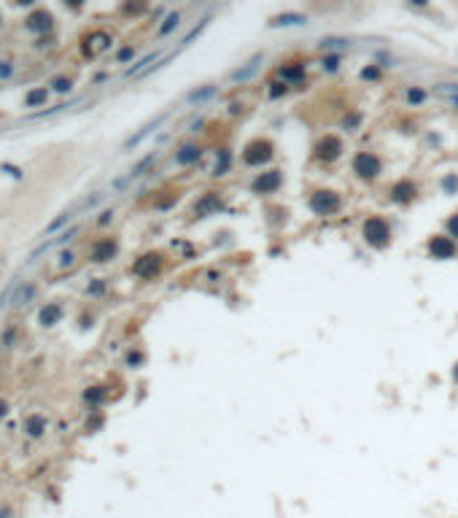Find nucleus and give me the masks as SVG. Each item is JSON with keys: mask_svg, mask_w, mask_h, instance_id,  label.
Instances as JSON below:
<instances>
[{"mask_svg": "<svg viewBox=\"0 0 458 518\" xmlns=\"http://www.w3.org/2000/svg\"><path fill=\"white\" fill-rule=\"evenodd\" d=\"M364 240L375 248H385L391 243V227L383 216H369L364 222Z\"/></svg>", "mask_w": 458, "mask_h": 518, "instance_id": "obj_1", "label": "nucleus"}, {"mask_svg": "<svg viewBox=\"0 0 458 518\" xmlns=\"http://www.w3.org/2000/svg\"><path fill=\"white\" fill-rule=\"evenodd\" d=\"M310 208H313V214H318V216H332V214H337V211L343 208V200H340V194L332 192V189H318V192L310 194Z\"/></svg>", "mask_w": 458, "mask_h": 518, "instance_id": "obj_2", "label": "nucleus"}, {"mask_svg": "<svg viewBox=\"0 0 458 518\" xmlns=\"http://www.w3.org/2000/svg\"><path fill=\"white\" fill-rule=\"evenodd\" d=\"M270 160H273V143L267 138H256L243 148V162L248 168H259V165H265Z\"/></svg>", "mask_w": 458, "mask_h": 518, "instance_id": "obj_3", "label": "nucleus"}, {"mask_svg": "<svg viewBox=\"0 0 458 518\" xmlns=\"http://www.w3.org/2000/svg\"><path fill=\"white\" fill-rule=\"evenodd\" d=\"M380 170H383V165H380L377 160V154H372V151H359L353 157V173L359 178H364V181H372V178H377L380 176Z\"/></svg>", "mask_w": 458, "mask_h": 518, "instance_id": "obj_4", "label": "nucleus"}, {"mask_svg": "<svg viewBox=\"0 0 458 518\" xmlns=\"http://www.w3.org/2000/svg\"><path fill=\"white\" fill-rule=\"evenodd\" d=\"M281 184H283V176H281V170H267V173H259V176L251 181V189L256 194H273L281 189Z\"/></svg>", "mask_w": 458, "mask_h": 518, "instance_id": "obj_5", "label": "nucleus"}, {"mask_svg": "<svg viewBox=\"0 0 458 518\" xmlns=\"http://www.w3.org/2000/svg\"><path fill=\"white\" fill-rule=\"evenodd\" d=\"M340 154H343V140H340L337 135H326L318 140V146H315V160H321V162H335L340 160Z\"/></svg>", "mask_w": 458, "mask_h": 518, "instance_id": "obj_6", "label": "nucleus"}, {"mask_svg": "<svg viewBox=\"0 0 458 518\" xmlns=\"http://www.w3.org/2000/svg\"><path fill=\"white\" fill-rule=\"evenodd\" d=\"M429 251L434 259H453L455 256V240L450 235H434L429 240Z\"/></svg>", "mask_w": 458, "mask_h": 518, "instance_id": "obj_7", "label": "nucleus"}, {"mask_svg": "<svg viewBox=\"0 0 458 518\" xmlns=\"http://www.w3.org/2000/svg\"><path fill=\"white\" fill-rule=\"evenodd\" d=\"M216 211H221V197L216 192H208V194H203V197L197 200V205H194V216L205 219V216L216 214Z\"/></svg>", "mask_w": 458, "mask_h": 518, "instance_id": "obj_8", "label": "nucleus"}, {"mask_svg": "<svg viewBox=\"0 0 458 518\" xmlns=\"http://www.w3.org/2000/svg\"><path fill=\"white\" fill-rule=\"evenodd\" d=\"M159 268H162V256L159 254H146V256H141L135 262V273L141 278H154L159 273Z\"/></svg>", "mask_w": 458, "mask_h": 518, "instance_id": "obj_9", "label": "nucleus"}, {"mask_svg": "<svg viewBox=\"0 0 458 518\" xmlns=\"http://www.w3.org/2000/svg\"><path fill=\"white\" fill-rule=\"evenodd\" d=\"M415 192H418V189H415V184L405 178V181H397V184L391 186V200H394V202H399V205H407V202L415 197Z\"/></svg>", "mask_w": 458, "mask_h": 518, "instance_id": "obj_10", "label": "nucleus"}, {"mask_svg": "<svg viewBox=\"0 0 458 518\" xmlns=\"http://www.w3.org/2000/svg\"><path fill=\"white\" fill-rule=\"evenodd\" d=\"M200 157H203V148H200V146H194V143H186V146L178 148L175 162H178V165H191V162H197Z\"/></svg>", "mask_w": 458, "mask_h": 518, "instance_id": "obj_11", "label": "nucleus"}, {"mask_svg": "<svg viewBox=\"0 0 458 518\" xmlns=\"http://www.w3.org/2000/svg\"><path fill=\"white\" fill-rule=\"evenodd\" d=\"M259 62H261V54H256V57H251V60L245 62V68L235 70V73H232L229 78H232V81H248V78H251V76L256 73V68H259Z\"/></svg>", "mask_w": 458, "mask_h": 518, "instance_id": "obj_12", "label": "nucleus"}, {"mask_svg": "<svg viewBox=\"0 0 458 518\" xmlns=\"http://www.w3.org/2000/svg\"><path fill=\"white\" fill-rule=\"evenodd\" d=\"M307 17L302 14H281V17H273L270 27H297V25H305Z\"/></svg>", "mask_w": 458, "mask_h": 518, "instance_id": "obj_13", "label": "nucleus"}, {"mask_svg": "<svg viewBox=\"0 0 458 518\" xmlns=\"http://www.w3.org/2000/svg\"><path fill=\"white\" fill-rule=\"evenodd\" d=\"M281 78L286 84H291V81H299V78H305V65H299V62H291V65H281Z\"/></svg>", "mask_w": 458, "mask_h": 518, "instance_id": "obj_14", "label": "nucleus"}, {"mask_svg": "<svg viewBox=\"0 0 458 518\" xmlns=\"http://www.w3.org/2000/svg\"><path fill=\"white\" fill-rule=\"evenodd\" d=\"M216 95V86H203V89H191L189 95H186V100H189V103H203V100H208V97H213Z\"/></svg>", "mask_w": 458, "mask_h": 518, "instance_id": "obj_15", "label": "nucleus"}, {"mask_svg": "<svg viewBox=\"0 0 458 518\" xmlns=\"http://www.w3.org/2000/svg\"><path fill=\"white\" fill-rule=\"evenodd\" d=\"M229 165H232V151L229 148H221L219 160H216V168H213V176H224L229 170Z\"/></svg>", "mask_w": 458, "mask_h": 518, "instance_id": "obj_16", "label": "nucleus"}, {"mask_svg": "<svg viewBox=\"0 0 458 518\" xmlns=\"http://www.w3.org/2000/svg\"><path fill=\"white\" fill-rule=\"evenodd\" d=\"M113 254H116V243L113 240H103L95 248V259H97V262H105V259H111Z\"/></svg>", "mask_w": 458, "mask_h": 518, "instance_id": "obj_17", "label": "nucleus"}, {"mask_svg": "<svg viewBox=\"0 0 458 518\" xmlns=\"http://www.w3.org/2000/svg\"><path fill=\"white\" fill-rule=\"evenodd\" d=\"M181 25V14L173 11V14H167V19L159 25V35H167V33H173V30Z\"/></svg>", "mask_w": 458, "mask_h": 518, "instance_id": "obj_18", "label": "nucleus"}, {"mask_svg": "<svg viewBox=\"0 0 458 518\" xmlns=\"http://www.w3.org/2000/svg\"><path fill=\"white\" fill-rule=\"evenodd\" d=\"M434 95H439L445 100H453V97H458V84H437L434 86Z\"/></svg>", "mask_w": 458, "mask_h": 518, "instance_id": "obj_19", "label": "nucleus"}, {"mask_svg": "<svg viewBox=\"0 0 458 518\" xmlns=\"http://www.w3.org/2000/svg\"><path fill=\"white\" fill-rule=\"evenodd\" d=\"M348 41H343V38H323L321 41V49L323 51H337V49H345Z\"/></svg>", "mask_w": 458, "mask_h": 518, "instance_id": "obj_20", "label": "nucleus"}, {"mask_svg": "<svg viewBox=\"0 0 458 518\" xmlns=\"http://www.w3.org/2000/svg\"><path fill=\"white\" fill-rule=\"evenodd\" d=\"M426 100V92L421 89V86H410L407 89V103H413V106H421Z\"/></svg>", "mask_w": 458, "mask_h": 518, "instance_id": "obj_21", "label": "nucleus"}, {"mask_svg": "<svg viewBox=\"0 0 458 518\" xmlns=\"http://www.w3.org/2000/svg\"><path fill=\"white\" fill-rule=\"evenodd\" d=\"M57 316H59V308H57V305H46V308L41 310V324H51Z\"/></svg>", "mask_w": 458, "mask_h": 518, "instance_id": "obj_22", "label": "nucleus"}, {"mask_svg": "<svg viewBox=\"0 0 458 518\" xmlns=\"http://www.w3.org/2000/svg\"><path fill=\"white\" fill-rule=\"evenodd\" d=\"M33 294H35V289H33V286H25V289H19V292H17V297H14V305H25V302H27V300H30V297H33Z\"/></svg>", "mask_w": 458, "mask_h": 518, "instance_id": "obj_23", "label": "nucleus"}, {"mask_svg": "<svg viewBox=\"0 0 458 518\" xmlns=\"http://www.w3.org/2000/svg\"><path fill=\"white\" fill-rule=\"evenodd\" d=\"M154 160H157V154H149V157H146V160H143L141 165H135V170L129 173V178H138V176H143V170L149 168V165H151Z\"/></svg>", "mask_w": 458, "mask_h": 518, "instance_id": "obj_24", "label": "nucleus"}, {"mask_svg": "<svg viewBox=\"0 0 458 518\" xmlns=\"http://www.w3.org/2000/svg\"><path fill=\"white\" fill-rule=\"evenodd\" d=\"M41 429H43V421H41V419H30V421H27V435H30V437H38V435H41Z\"/></svg>", "mask_w": 458, "mask_h": 518, "instance_id": "obj_25", "label": "nucleus"}, {"mask_svg": "<svg viewBox=\"0 0 458 518\" xmlns=\"http://www.w3.org/2000/svg\"><path fill=\"white\" fill-rule=\"evenodd\" d=\"M154 60H157V54H149V57H143L141 62H138V65H133V68H129V70H127V76H135V73H138V70H143L146 65H151V62H154Z\"/></svg>", "mask_w": 458, "mask_h": 518, "instance_id": "obj_26", "label": "nucleus"}, {"mask_svg": "<svg viewBox=\"0 0 458 518\" xmlns=\"http://www.w3.org/2000/svg\"><path fill=\"white\" fill-rule=\"evenodd\" d=\"M321 65H323V70H329V73H335V70L340 68V57H337V54H329V57H326V60L321 62Z\"/></svg>", "mask_w": 458, "mask_h": 518, "instance_id": "obj_27", "label": "nucleus"}, {"mask_svg": "<svg viewBox=\"0 0 458 518\" xmlns=\"http://www.w3.org/2000/svg\"><path fill=\"white\" fill-rule=\"evenodd\" d=\"M273 86V89H270V97H281V95H286V92H289V84H281V81H275V84H270Z\"/></svg>", "mask_w": 458, "mask_h": 518, "instance_id": "obj_28", "label": "nucleus"}, {"mask_svg": "<svg viewBox=\"0 0 458 518\" xmlns=\"http://www.w3.org/2000/svg\"><path fill=\"white\" fill-rule=\"evenodd\" d=\"M447 232H450V238H458V214L447 219Z\"/></svg>", "mask_w": 458, "mask_h": 518, "instance_id": "obj_29", "label": "nucleus"}, {"mask_svg": "<svg viewBox=\"0 0 458 518\" xmlns=\"http://www.w3.org/2000/svg\"><path fill=\"white\" fill-rule=\"evenodd\" d=\"M43 100H46V89H41V92H30L27 103L33 106V103H43Z\"/></svg>", "mask_w": 458, "mask_h": 518, "instance_id": "obj_30", "label": "nucleus"}, {"mask_svg": "<svg viewBox=\"0 0 458 518\" xmlns=\"http://www.w3.org/2000/svg\"><path fill=\"white\" fill-rule=\"evenodd\" d=\"M442 186H445L447 192H455V189H458V178H455V176H447L445 181H442Z\"/></svg>", "mask_w": 458, "mask_h": 518, "instance_id": "obj_31", "label": "nucleus"}, {"mask_svg": "<svg viewBox=\"0 0 458 518\" xmlns=\"http://www.w3.org/2000/svg\"><path fill=\"white\" fill-rule=\"evenodd\" d=\"M54 89L57 92H71V81H68V78H57V81H54Z\"/></svg>", "mask_w": 458, "mask_h": 518, "instance_id": "obj_32", "label": "nucleus"}, {"mask_svg": "<svg viewBox=\"0 0 458 518\" xmlns=\"http://www.w3.org/2000/svg\"><path fill=\"white\" fill-rule=\"evenodd\" d=\"M377 76H380L377 68H364V70H361V78H372V81H375Z\"/></svg>", "mask_w": 458, "mask_h": 518, "instance_id": "obj_33", "label": "nucleus"}, {"mask_svg": "<svg viewBox=\"0 0 458 518\" xmlns=\"http://www.w3.org/2000/svg\"><path fill=\"white\" fill-rule=\"evenodd\" d=\"M133 54H135V49H133V46H127V49H121V51H119V57H116V60L124 62V60H129V57H133Z\"/></svg>", "mask_w": 458, "mask_h": 518, "instance_id": "obj_34", "label": "nucleus"}, {"mask_svg": "<svg viewBox=\"0 0 458 518\" xmlns=\"http://www.w3.org/2000/svg\"><path fill=\"white\" fill-rule=\"evenodd\" d=\"M14 73V68L9 65V62H0V78H9Z\"/></svg>", "mask_w": 458, "mask_h": 518, "instance_id": "obj_35", "label": "nucleus"}, {"mask_svg": "<svg viewBox=\"0 0 458 518\" xmlns=\"http://www.w3.org/2000/svg\"><path fill=\"white\" fill-rule=\"evenodd\" d=\"M71 262H73V254H62V256H59V265H62V268H65V265H71Z\"/></svg>", "mask_w": 458, "mask_h": 518, "instance_id": "obj_36", "label": "nucleus"}, {"mask_svg": "<svg viewBox=\"0 0 458 518\" xmlns=\"http://www.w3.org/2000/svg\"><path fill=\"white\" fill-rule=\"evenodd\" d=\"M100 397H103V391H97V389H95V391H87V399H100Z\"/></svg>", "mask_w": 458, "mask_h": 518, "instance_id": "obj_37", "label": "nucleus"}, {"mask_svg": "<svg viewBox=\"0 0 458 518\" xmlns=\"http://www.w3.org/2000/svg\"><path fill=\"white\" fill-rule=\"evenodd\" d=\"M453 378H455V381H458V365H455V367H453Z\"/></svg>", "mask_w": 458, "mask_h": 518, "instance_id": "obj_38", "label": "nucleus"}, {"mask_svg": "<svg viewBox=\"0 0 458 518\" xmlns=\"http://www.w3.org/2000/svg\"><path fill=\"white\" fill-rule=\"evenodd\" d=\"M3 413H6V405H3V402H0V416H3Z\"/></svg>", "mask_w": 458, "mask_h": 518, "instance_id": "obj_39", "label": "nucleus"}]
</instances>
